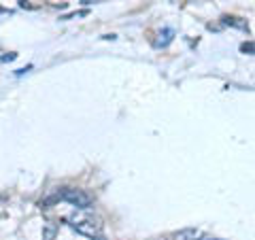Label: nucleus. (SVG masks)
Listing matches in <instances>:
<instances>
[{
  "label": "nucleus",
  "mask_w": 255,
  "mask_h": 240,
  "mask_svg": "<svg viewBox=\"0 0 255 240\" xmlns=\"http://www.w3.org/2000/svg\"><path fill=\"white\" fill-rule=\"evenodd\" d=\"M85 211L79 209V213L70 215V217L66 219L68 226L81 236H87L92 240H105V226H102V221L96 217V215L85 213Z\"/></svg>",
  "instance_id": "1"
},
{
  "label": "nucleus",
  "mask_w": 255,
  "mask_h": 240,
  "mask_svg": "<svg viewBox=\"0 0 255 240\" xmlns=\"http://www.w3.org/2000/svg\"><path fill=\"white\" fill-rule=\"evenodd\" d=\"M55 196H58V200H62V202H68V204H73L75 209H81V211H85V209H90V206H92V198L87 196L85 191H81V189L64 187Z\"/></svg>",
  "instance_id": "2"
},
{
  "label": "nucleus",
  "mask_w": 255,
  "mask_h": 240,
  "mask_svg": "<svg viewBox=\"0 0 255 240\" xmlns=\"http://www.w3.org/2000/svg\"><path fill=\"white\" fill-rule=\"evenodd\" d=\"M55 234H58V228H55V223H45L43 226V240H53Z\"/></svg>",
  "instance_id": "3"
},
{
  "label": "nucleus",
  "mask_w": 255,
  "mask_h": 240,
  "mask_svg": "<svg viewBox=\"0 0 255 240\" xmlns=\"http://www.w3.org/2000/svg\"><path fill=\"white\" fill-rule=\"evenodd\" d=\"M172 34H174V32L170 30V28H166L164 32H159V38H157V47H166V45H168L170 41H172Z\"/></svg>",
  "instance_id": "4"
},
{
  "label": "nucleus",
  "mask_w": 255,
  "mask_h": 240,
  "mask_svg": "<svg viewBox=\"0 0 255 240\" xmlns=\"http://www.w3.org/2000/svg\"><path fill=\"white\" fill-rule=\"evenodd\" d=\"M241 51H245V53H255V43H243V45H241Z\"/></svg>",
  "instance_id": "5"
},
{
  "label": "nucleus",
  "mask_w": 255,
  "mask_h": 240,
  "mask_svg": "<svg viewBox=\"0 0 255 240\" xmlns=\"http://www.w3.org/2000/svg\"><path fill=\"white\" fill-rule=\"evenodd\" d=\"M223 21H226V23H232V26H238V28H245V23L238 21V17H223Z\"/></svg>",
  "instance_id": "6"
},
{
  "label": "nucleus",
  "mask_w": 255,
  "mask_h": 240,
  "mask_svg": "<svg viewBox=\"0 0 255 240\" xmlns=\"http://www.w3.org/2000/svg\"><path fill=\"white\" fill-rule=\"evenodd\" d=\"M2 204H4V198H2V196H0V206H2Z\"/></svg>",
  "instance_id": "7"
},
{
  "label": "nucleus",
  "mask_w": 255,
  "mask_h": 240,
  "mask_svg": "<svg viewBox=\"0 0 255 240\" xmlns=\"http://www.w3.org/2000/svg\"><path fill=\"white\" fill-rule=\"evenodd\" d=\"M204 240H215V238H204Z\"/></svg>",
  "instance_id": "8"
}]
</instances>
